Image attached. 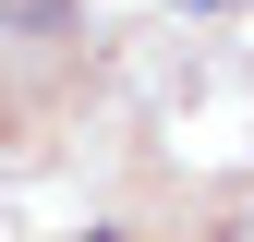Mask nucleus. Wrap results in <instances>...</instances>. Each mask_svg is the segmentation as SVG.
I'll use <instances>...</instances> for the list:
<instances>
[{"label":"nucleus","mask_w":254,"mask_h":242,"mask_svg":"<svg viewBox=\"0 0 254 242\" xmlns=\"http://www.w3.org/2000/svg\"><path fill=\"white\" fill-rule=\"evenodd\" d=\"M194 12H230V0H194Z\"/></svg>","instance_id":"obj_1"}]
</instances>
